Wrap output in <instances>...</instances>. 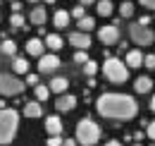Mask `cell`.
Instances as JSON below:
<instances>
[{"mask_svg": "<svg viewBox=\"0 0 155 146\" xmlns=\"http://www.w3.org/2000/svg\"><path fill=\"white\" fill-rule=\"evenodd\" d=\"M34 93H36V101H41V103H43V101H48V96H50V86H45V84H36V86H34Z\"/></svg>", "mask_w": 155, "mask_h": 146, "instance_id": "cell-21", "label": "cell"}, {"mask_svg": "<svg viewBox=\"0 0 155 146\" xmlns=\"http://www.w3.org/2000/svg\"><path fill=\"white\" fill-rule=\"evenodd\" d=\"M79 141L77 139H64V141H62V146H77Z\"/></svg>", "mask_w": 155, "mask_h": 146, "instance_id": "cell-36", "label": "cell"}, {"mask_svg": "<svg viewBox=\"0 0 155 146\" xmlns=\"http://www.w3.org/2000/svg\"><path fill=\"white\" fill-rule=\"evenodd\" d=\"M74 139L81 146H96L100 141V127H98L93 120L84 117L77 122V132H74Z\"/></svg>", "mask_w": 155, "mask_h": 146, "instance_id": "cell-3", "label": "cell"}, {"mask_svg": "<svg viewBox=\"0 0 155 146\" xmlns=\"http://www.w3.org/2000/svg\"><path fill=\"white\" fill-rule=\"evenodd\" d=\"M143 7H148V10H155V0H138Z\"/></svg>", "mask_w": 155, "mask_h": 146, "instance_id": "cell-34", "label": "cell"}, {"mask_svg": "<svg viewBox=\"0 0 155 146\" xmlns=\"http://www.w3.org/2000/svg\"><path fill=\"white\" fill-rule=\"evenodd\" d=\"M93 2H96V0H79V5H84V7H86V5H93Z\"/></svg>", "mask_w": 155, "mask_h": 146, "instance_id": "cell-38", "label": "cell"}, {"mask_svg": "<svg viewBox=\"0 0 155 146\" xmlns=\"http://www.w3.org/2000/svg\"><path fill=\"white\" fill-rule=\"evenodd\" d=\"M112 7H115V5H112L110 0H98V15H100V17H110V15H112Z\"/></svg>", "mask_w": 155, "mask_h": 146, "instance_id": "cell-23", "label": "cell"}, {"mask_svg": "<svg viewBox=\"0 0 155 146\" xmlns=\"http://www.w3.org/2000/svg\"><path fill=\"white\" fill-rule=\"evenodd\" d=\"M0 43H2V41H0Z\"/></svg>", "mask_w": 155, "mask_h": 146, "instance_id": "cell-44", "label": "cell"}, {"mask_svg": "<svg viewBox=\"0 0 155 146\" xmlns=\"http://www.w3.org/2000/svg\"><path fill=\"white\" fill-rule=\"evenodd\" d=\"M12 72H15V74H26V72H29V60L15 55V57H12Z\"/></svg>", "mask_w": 155, "mask_h": 146, "instance_id": "cell-18", "label": "cell"}, {"mask_svg": "<svg viewBox=\"0 0 155 146\" xmlns=\"http://www.w3.org/2000/svg\"><path fill=\"white\" fill-rule=\"evenodd\" d=\"M12 10H15V12H19V10H21V5L17 2V0H12Z\"/></svg>", "mask_w": 155, "mask_h": 146, "instance_id": "cell-37", "label": "cell"}, {"mask_svg": "<svg viewBox=\"0 0 155 146\" xmlns=\"http://www.w3.org/2000/svg\"><path fill=\"white\" fill-rule=\"evenodd\" d=\"M24 22H26V19L21 17L19 12H15V15L10 17V26H12V29H21V26H24Z\"/></svg>", "mask_w": 155, "mask_h": 146, "instance_id": "cell-27", "label": "cell"}, {"mask_svg": "<svg viewBox=\"0 0 155 146\" xmlns=\"http://www.w3.org/2000/svg\"><path fill=\"white\" fill-rule=\"evenodd\" d=\"M74 62H77V65H86V62H88V55H86V50H81V48H79L77 53H74Z\"/></svg>", "mask_w": 155, "mask_h": 146, "instance_id": "cell-28", "label": "cell"}, {"mask_svg": "<svg viewBox=\"0 0 155 146\" xmlns=\"http://www.w3.org/2000/svg\"><path fill=\"white\" fill-rule=\"evenodd\" d=\"M62 137L60 134H48V146H62Z\"/></svg>", "mask_w": 155, "mask_h": 146, "instance_id": "cell-29", "label": "cell"}, {"mask_svg": "<svg viewBox=\"0 0 155 146\" xmlns=\"http://www.w3.org/2000/svg\"><path fill=\"white\" fill-rule=\"evenodd\" d=\"M24 117H41L43 115V108H41V101H29L26 106H24Z\"/></svg>", "mask_w": 155, "mask_h": 146, "instance_id": "cell-15", "label": "cell"}, {"mask_svg": "<svg viewBox=\"0 0 155 146\" xmlns=\"http://www.w3.org/2000/svg\"><path fill=\"white\" fill-rule=\"evenodd\" d=\"M19 129V113L15 108H0V146H10Z\"/></svg>", "mask_w": 155, "mask_h": 146, "instance_id": "cell-2", "label": "cell"}, {"mask_svg": "<svg viewBox=\"0 0 155 146\" xmlns=\"http://www.w3.org/2000/svg\"><path fill=\"white\" fill-rule=\"evenodd\" d=\"M150 110L155 113V93H153V98H150Z\"/></svg>", "mask_w": 155, "mask_h": 146, "instance_id": "cell-40", "label": "cell"}, {"mask_svg": "<svg viewBox=\"0 0 155 146\" xmlns=\"http://www.w3.org/2000/svg\"><path fill=\"white\" fill-rule=\"evenodd\" d=\"M67 41L74 46V48H81V50H88L91 48V36H88V31H72L69 36H67Z\"/></svg>", "mask_w": 155, "mask_h": 146, "instance_id": "cell-9", "label": "cell"}, {"mask_svg": "<svg viewBox=\"0 0 155 146\" xmlns=\"http://www.w3.org/2000/svg\"><path fill=\"white\" fill-rule=\"evenodd\" d=\"M138 24H143V26H148V24H150V17H148V15H143V17L138 19Z\"/></svg>", "mask_w": 155, "mask_h": 146, "instance_id": "cell-35", "label": "cell"}, {"mask_svg": "<svg viewBox=\"0 0 155 146\" xmlns=\"http://www.w3.org/2000/svg\"><path fill=\"white\" fill-rule=\"evenodd\" d=\"M26 2H38V0H26Z\"/></svg>", "mask_w": 155, "mask_h": 146, "instance_id": "cell-42", "label": "cell"}, {"mask_svg": "<svg viewBox=\"0 0 155 146\" xmlns=\"http://www.w3.org/2000/svg\"><path fill=\"white\" fill-rule=\"evenodd\" d=\"M48 86H50V91H53V93H64V91H67V86H69V79H67V77H53Z\"/></svg>", "mask_w": 155, "mask_h": 146, "instance_id": "cell-14", "label": "cell"}, {"mask_svg": "<svg viewBox=\"0 0 155 146\" xmlns=\"http://www.w3.org/2000/svg\"><path fill=\"white\" fill-rule=\"evenodd\" d=\"M105 146H122V144H119L117 139H112V141H107V144H105Z\"/></svg>", "mask_w": 155, "mask_h": 146, "instance_id": "cell-39", "label": "cell"}, {"mask_svg": "<svg viewBox=\"0 0 155 146\" xmlns=\"http://www.w3.org/2000/svg\"><path fill=\"white\" fill-rule=\"evenodd\" d=\"M98 70H100V67H98V62H96V60H88V62L84 65V74H86V77H96Z\"/></svg>", "mask_w": 155, "mask_h": 146, "instance_id": "cell-25", "label": "cell"}, {"mask_svg": "<svg viewBox=\"0 0 155 146\" xmlns=\"http://www.w3.org/2000/svg\"><path fill=\"white\" fill-rule=\"evenodd\" d=\"M60 65L62 62H60V57L55 53H48V55H41L38 57V72L41 74H53Z\"/></svg>", "mask_w": 155, "mask_h": 146, "instance_id": "cell-7", "label": "cell"}, {"mask_svg": "<svg viewBox=\"0 0 155 146\" xmlns=\"http://www.w3.org/2000/svg\"><path fill=\"white\" fill-rule=\"evenodd\" d=\"M146 134H148V137H150V139L155 141V120L150 122V125H148V129H146Z\"/></svg>", "mask_w": 155, "mask_h": 146, "instance_id": "cell-33", "label": "cell"}, {"mask_svg": "<svg viewBox=\"0 0 155 146\" xmlns=\"http://www.w3.org/2000/svg\"><path fill=\"white\" fill-rule=\"evenodd\" d=\"M0 53L7 55V57H15V55H17V43H15L12 38H5V41L0 43Z\"/></svg>", "mask_w": 155, "mask_h": 146, "instance_id": "cell-19", "label": "cell"}, {"mask_svg": "<svg viewBox=\"0 0 155 146\" xmlns=\"http://www.w3.org/2000/svg\"><path fill=\"white\" fill-rule=\"evenodd\" d=\"M45 132L48 134H62V120L58 115H48L45 117Z\"/></svg>", "mask_w": 155, "mask_h": 146, "instance_id": "cell-12", "label": "cell"}, {"mask_svg": "<svg viewBox=\"0 0 155 146\" xmlns=\"http://www.w3.org/2000/svg\"><path fill=\"white\" fill-rule=\"evenodd\" d=\"M24 48H26V53H29V55L41 57V55H43V48H45V41H41V38H29Z\"/></svg>", "mask_w": 155, "mask_h": 146, "instance_id": "cell-11", "label": "cell"}, {"mask_svg": "<svg viewBox=\"0 0 155 146\" xmlns=\"http://www.w3.org/2000/svg\"><path fill=\"white\" fill-rule=\"evenodd\" d=\"M69 15H72L74 19H81L84 15H86V10H84V5H77V7H74V10L69 12Z\"/></svg>", "mask_w": 155, "mask_h": 146, "instance_id": "cell-31", "label": "cell"}, {"mask_svg": "<svg viewBox=\"0 0 155 146\" xmlns=\"http://www.w3.org/2000/svg\"><path fill=\"white\" fill-rule=\"evenodd\" d=\"M55 108H58V113L74 110L77 108V96H72V93H60V98L55 101Z\"/></svg>", "mask_w": 155, "mask_h": 146, "instance_id": "cell-10", "label": "cell"}, {"mask_svg": "<svg viewBox=\"0 0 155 146\" xmlns=\"http://www.w3.org/2000/svg\"><path fill=\"white\" fill-rule=\"evenodd\" d=\"M129 36H131V41H134L136 46H153V41H155V34L148 29V26H143V24H131L129 26Z\"/></svg>", "mask_w": 155, "mask_h": 146, "instance_id": "cell-6", "label": "cell"}, {"mask_svg": "<svg viewBox=\"0 0 155 146\" xmlns=\"http://www.w3.org/2000/svg\"><path fill=\"white\" fill-rule=\"evenodd\" d=\"M79 31H91V29H93V26H96V19L93 17H86V15H84V17L79 19Z\"/></svg>", "mask_w": 155, "mask_h": 146, "instance_id": "cell-24", "label": "cell"}, {"mask_svg": "<svg viewBox=\"0 0 155 146\" xmlns=\"http://www.w3.org/2000/svg\"><path fill=\"white\" fill-rule=\"evenodd\" d=\"M53 2H55V0H45V5H53Z\"/></svg>", "mask_w": 155, "mask_h": 146, "instance_id": "cell-41", "label": "cell"}, {"mask_svg": "<svg viewBox=\"0 0 155 146\" xmlns=\"http://www.w3.org/2000/svg\"><path fill=\"white\" fill-rule=\"evenodd\" d=\"M24 82L15 72H0V93L7 98V96H19L24 91Z\"/></svg>", "mask_w": 155, "mask_h": 146, "instance_id": "cell-5", "label": "cell"}, {"mask_svg": "<svg viewBox=\"0 0 155 146\" xmlns=\"http://www.w3.org/2000/svg\"><path fill=\"white\" fill-rule=\"evenodd\" d=\"M143 67L146 70H155V55H146L143 57Z\"/></svg>", "mask_w": 155, "mask_h": 146, "instance_id": "cell-30", "label": "cell"}, {"mask_svg": "<svg viewBox=\"0 0 155 146\" xmlns=\"http://www.w3.org/2000/svg\"><path fill=\"white\" fill-rule=\"evenodd\" d=\"M26 84L36 86V84H38V74H26Z\"/></svg>", "mask_w": 155, "mask_h": 146, "instance_id": "cell-32", "label": "cell"}, {"mask_svg": "<svg viewBox=\"0 0 155 146\" xmlns=\"http://www.w3.org/2000/svg\"><path fill=\"white\" fill-rule=\"evenodd\" d=\"M69 19H72V15H69V12H64V10H58V12H55V17H53V24H55L58 29H64V26L69 24Z\"/></svg>", "mask_w": 155, "mask_h": 146, "instance_id": "cell-20", "label": "cell"}, {"mask_svg": "<svg viewBox=\"0 0 155 146\" xmlns=\"http://www.w3.org/2000/svg\"><path fill=\"white\" fill-rule=\"evenodd\" d=\"M131 146H143V144H131Z\"/></svg>", "mask_w": 155, "mask_h": 146, "instance_id": "cell-43", "label": "cell"}, {"mask_svg": "<svg viewBox=\"0 0 155 146\" xmlns=\"http://www.w3.org/2000/svg\"><path fill=\"white\" fill-rule=\"evenodd\" d=\"M150 89H153V79H150V77H138L134 82V91L136 93H148Z\"/></svg>", "mask_w": 155, "mask_h": 146, "instance_id": "cell-17", "label": "cell"}, {"mask_svg": "<svg viewBox=\"0 0 155 146\" xmlns=\"http://www.w3.org/2000/svg\"><path fill=\"white\" fill-rule=\"evenodd\" d=\"M103 74L112 82V84H124L129 79V65L119 57H107L103 62Z\"/></svg>", "mask_w": 155, "mask_h": 146, "instance_id": "cell-4", "label": "cell"}, {"mask_svg": "<svg viewBox=\"0 0 155 146\" xmlns=\"http://www.w3.org/2000/svg\"><path fill=\"white\" fill-rule=\"evenodd\" d=\"M124 62L129 65V70H136V67H141V65H143V53H141V50H129Z\"/></svg>", "mask_w": 155, "mask_h": 146, "instance_id": "cell-16", "label": "cell"}, {"mask_svg": "<svg viewBox=\"0 0 155 146\" xmlns=\"http://www.w3.org/2000/svg\"><path fill=\"white\" fill-rule=\"evenodd\" d=\"M45 46H48L50 50H60V48H62V36H58V34H48V36H45Z\"/></svg>", "mask_w": 155, "mask_h": 146, "instance_id": "cell-22", "label": "cell"}, {"mask_svg": "<svg viewBox=\"0 0 155 146\" xmlns=\"http://www.w3.org/2000/svg\"><path fill=\"white\" fill-rule=\"evenodd\" d=\"M45 19H48L45 7H34V10L29 12V22H31V24H36V26H43V24H45Z\"/></svg>", "mask_w": 155, "mask_h": 146, "instance_id": "cell-13", "label": "cell"}, {"mask_svg": "<svg viewBox=\"0 0 155 146\" xmlns=\"http://www.w3.org/2000/svg\"><path fill=\"white\" fill-rule=\"evenodd\" d=\"M96 110L107 117V120H117V122H124V120H131L138 113V103H136L134 96H127V93H100L96 101Z\"/></svg>", "mask_w": 155, "mask_h": 146, "instance_id": "cell-1", "label": "cell"}, {"mask_svg": "<svg viewBox=\"0 0 155 146\" xmlns=\"http://www.w3.org/2000/svg\"><path fill=\"white\" fill-rule=\"evenodd\" d=\"M119 15L124 19H129L134 15V2H122V5H119Z\"/></svg>", "mask_w": 155, "mask_h": 146, "instance_id": "cell-26", "label": "cell"}, {"mask_svg": "<svg viewBox=\"0 0 155 146\" xmlns=\"http://www.w3.org/2000/svg\"><path fill=\"white\" fill-rule=\"evenodd\" d=\"M98 38H100L103 46H112V43H117V41H119V29H117V24L100 26V29H98Z\"/></svg>", "mask_w": 155, "mask_h": 146, "instance_id": "cell-8", "label": "cell"}]
</instances>
